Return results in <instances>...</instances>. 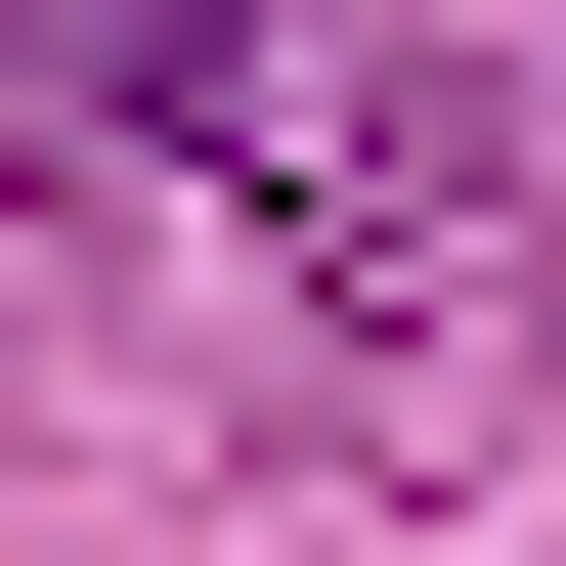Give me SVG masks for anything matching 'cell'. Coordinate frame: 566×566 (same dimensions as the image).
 Segmentation results:
<instances>
[{
    "label": "cell",
    "mask_w": 566,
    "mask_h": 566,
    "mask_svg": "<svg viewBox=\"0 0 566 566\" xmlns=\"http://www.w3.org/2000/svg\"><path fill=\"white\" fill-rule=\"evenodd\" d=\"M44 132H262V0H44Z\"/></svg>",
    "instance_id": "cell-1"
}]
</instances>
